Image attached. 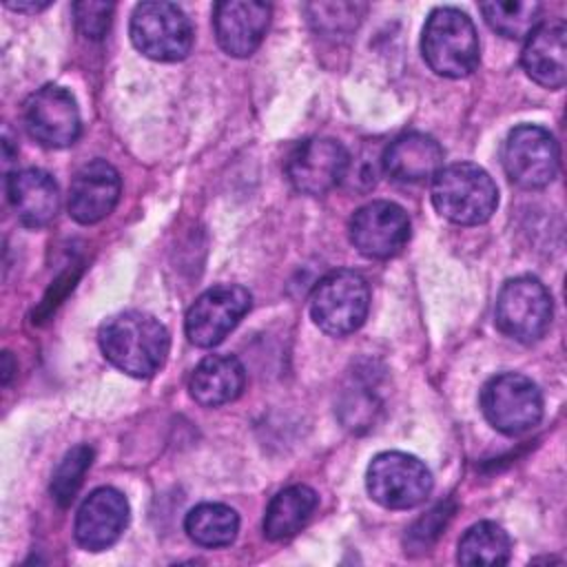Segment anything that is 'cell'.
<instances>
[{"label": "cell", "mask_w": 567, "mask_h": 567, "mask_svg": "<svg viewBox=\"0 0 567 567\" xmlns=\"http://www.w3.org/2000/svg\"><path fill=\"white\" fill-rule=\"evenodd\" d=\"M512 556L509 534L494 520L474 523L458 540L461 565H505Z\"/></svg>", "instance_id": "cell-23"}, {"label": "cell", "mask_w": 567, "mask_h": 567, "mask_svg": "<svg viewBox=\"0 0 567 567\" xmlns=\"http://www.w3.org/2000/svg\"><path fill=\"white\" fill-rule=\"evenodd\" d=\"M128 525V501L115 487L93 489L75 514V540L89 551H102L120 540Z\"/></svg>", "instance_id": "cell-14"}, {"label": "cell", "mask_w": 567, "mask_h": 567, "mask_svg": "<svg viewBox=\"0 0 567 567\" xmlns=\"http://www.w3.org/2000/svg\"><path fill=\"white\" fill-rule=\"evenodd\" d=\"M354 4L352 2H319V4H308V20L315 24L317 31L323 33H348L352 31L361 16H350L341 18V13H348Z\"/></svg>", "instance_id": "cell-26"}, {"label": "cell", "mask_w": 567, "mask_h": 567, "mask_svg": "<svg viewBox=\"0 0 567 567\" xmlns=\"http://www.w3.org/2000/svg\"><path fill=\"white\" fill-rule=\"evenodd\" d=\"M481 410L494 430L518 436L543 419V394L529 377L503 372L483 385Z\"/></svg>", "instance_id": "cell-7"}, {"label": "cell", "mask_w": 567, "mask_h": 567, "mask_svg": "<svg viewBox=\"0 0 567 567\" xmlns=\"http://www.w3.org/2000/svg\"><path fill=\"white\" fill-rule=\"evenodd\" d=\"M350 157L341 142L332 137H310L292 148L286 159V175L295 190L323 195L334 188L348 171Z\"/></svg>", "instance_id": "cell-12"}, {"label": "cell", "mask_w": 567, "mask_h": 567, "mask_svg": "<svg viewBox=\"0 0 567 567\" xmlns=\"http://www.w3.org/2000/svg\"><path fill=\"white\" fill-rule=\"evenodd\" d=\"M381 162L394 182L423 184L443 168V148L425 133H403L388 144Z\"/></svg>", "instance_id": "cell-19"}, {"label": "cell", "mask_w": 567, "mask_h": 567, "mask_svg": "<svg viewBox=\"0 0 567 567\" xmlns=\"http://www.w3.org/2000/svg\"><path fill=\"white\" fill-rule=\"evenodd\" d=\"M352 246L370 259H388L399 255L410 241L408 213L388 199H377L361 206L350 219Z\"/></svg>", "instance_id": "cell-11"}, {"label": "cell", "mask_w": 567, "mask_h": 567, "mask_svg": "<svg viewBox=\"0 0 567 567\" xmlns=\"http://www.w3.org/2000/svg\"><path fill=\"white\" fill-rule=\"evenodd\" d=\"M91 461H93V450L89 445H75L64 454L51 481V496L60 507L71 505V501L75 498L84 481L86 470L91 467Z\"/></svg>", "instance_id": "cell-25"}, {"label": "cell", "mask_w": 567, "mask_h": 567, "mask_svg": "<svg viewBox=\"0 0 567 567\" xmlns=\"http://www.w3.org/2000/svg\"><path fill=\"white\" fill-rule=\"evenodd\" d=\"M7 197L18 221L27 228L47 226L60 210L58 184L42 168L11 173L7 177Z\"/></svg>", "instance_id": "cell-18"}, {"label": "cell", "mask_w": 567, "mask_h": 567, "mask_svg": "<svg viewBox=\"0 0 567 567\" xmlns=\"http://www.w3.org/2000/svg\"><path fill=\"white\" fill-rule=\"evenodd\" d=\"M450 518H452V507L447 503L432 507L425 516H421L412 525V529L405 538V545H410L412 549H427L439 538V534L445 529Z\"/></svg>", "instance_id": "cell-28"}, {"label": "cell", "mask_w": 567, "mask_h": 567, "mask_svg": "<svg viewBox=\"0 0 567 567\" xmlns=\"http://www.w3.org/2000/svg\"><path fill=\"white\" fill-rule=\"evenodd\" d=\"M319 498L308 485H290L272 496L264 514V534L268 540H288L310 520Z\"/></svg>", "instance_id": "cell-21"}, {"label": "cell", "mask_w": 567, "mask_h": 567, "mask_svg": "<svg viewBox=\"0 0 567 567\" xmlns=\"http://www.w3.org/2000/svg\"><path fill=\"white\" fill-rule=\"evenodd\" d=\"M558 144L554 135L536 124H520L503 142V168L520 188H543L558 173Z\"/></svg>", "instance_id": "cell-9"}, {"label": "cell", "mask_w": 567, "mask_h": 567, "mask_svg": "<svg viewBox=\"0 0 567 567\" xmlns=\"http://www.w3.org/2000/svg\"><path fill=\"white\" fill-rule=\"evenodd\" d=\"M128 31L135 49L157 62L184 60L193 47V24L173 2H140Z\"/></svg>", "instance_id": "cell-5"}, {"label": "cell", "mask_w": 567, "mask_h": 567, "mask_svg": "<svg viewBox=\"0 0 567 567\" xmlns=\"http://www.w3.org/2000/svg\"><path fill=\"white\" fill-rule=\"evenodd\" d=\"M244 385L246 370L233 354H210L202 359L188 379L190 396L204 408H217L235 401Z\"/></svg>", "instance_id": "cell-20"}, {"label": "cell", "mask_w": 567, "mask_h": 567, "mask_svg": "<svg viewBox=\"0 0 567 567\" xmlns=\"http://www.w3.org/2000/svg\"><path fill=\"white\" fill-rule=\"evenodd\" d=\"M250 292L235 284L204 290L186 312L184 330L193 346L213 348L221 343L250 308Z\"/></svg>", "instance_id": "cell-10"}, {"label": "cell", "mask_w": 567, "mask_h": 567, "mask_svg": "<svg viewBox=\"0 0 567 567\" xmlns=\"http://www.w3.org/2000/svg\"><path fill=\"white\" fill-rule=\"evenodd\" d=\"M421 51L443 78H465L478 66V35L472 18L456 7L434 9L423 27Z\"/></svg>", "instance_id": "cell-3"}, {"label": "cell", "mask_w": 567, "mask_h": 567, "mask_svg": "<svg viewBox=\"0 0 567 567\" xmlns=\"http://www.w3.org/2000/svg\"><path fill=\"white\" fill-rule=\"evenodd\" d=\"M184 529L199 547H226L237 538L239 516L224 503H199L186 514Z\"/></svg>", "instance_id": "cell-22"}, {"label": "cell", "mask_w": 567, "mask_h": 567, "mask_svg": "<svg viewBox=\"0 0 567 567\" xmlns=\"http://www.w3.org/2000/svg\"><path fill=\"white\" fill-rule=\"evenodd\" d=\"M11 374H13V365H11V354H9V352H4V354H2V383H9Z\"/></svg>", "instance_id": "cell-30"}, {"label": "cell", "mask_w": 567, "mask_h": 567, "mask_svg": "<svg viewBox=\"0 0 567 567\" xmlns=\"http://www.w3.org/2000/svg\"><path fill=\"white\" fill-rule=\"evenodd\" d=\"M432 474L425 463L408 452H381L365 472V487L374 503L388 509L421 505L432 492Z\"/></svg>", "instance_id": "cell-6"}, {"label": "cell", "mask_w": 567, "mask_h": 567, "mask_svg": "<svg viewBox=\"0 0 567 567\" xmlns=\"http://www.w3.org/2000/svg\"><path fill=\"white\" fill-rule=\"evenodd\" d=\"M525 73L545 89H563L567 82V27L563 20L540 22L523 44Z\"/></svg>", "instance_id": "cell-17"}, {"label": "cell", "mask_w": 567, "mask_h": 567, "mask_svg": "<svg viewBox=\"0 0 567 567\" xmlns=\"http://www.w3.org/2000/svg\"><path fill=\"white\" fill-rule=\"evenodd\" d=\"M120 193V173L106 159H91L71 179L66 197L69 215L78 224H97L113 213Z\"/></svg>", "instance_id": "cell-16"}, {"label": "cell", "mask_w": 567, "mask_h": 567, "mask_svg": "<svg viewBox=\"0 0 567 567\" xmlns=\"http://www.w3.org/2000/svg\"><path fill=\"white\" fill-rule=\"evenodd\" d=\"M432 204L452 224L478 226L494 215L498 188L478 164L456 162L432 177Z\"/></svg>", "instance_id": "cell-2"}, {"label": "cell", "mask_w": 567, "mask_h": 567, "mask_svg": "<svg viewBox=\"0 0 567 567\" xmlns=\"http://www.w3.org/2000/svg\"><path fill=\"white\" fill-rule=\"evenodd\" d=\"M113 4L111 2H95V0H82L73 4V18L75 27L82 35L91 40H102L111 27L113 18Z\"/></svg>", "instance_id": "cell-27"}, {"label": "cell", "mask_w": 567, "mask_h": 567, "mask_svg": "<svg viewBox=\"0 0 567 567\" xmlns=\"http://www.w3.org/2000/svg\"><path fill=\"white\" fill-rule=\"evenodd\" d=\"M370 310L368 281L354 270H332L319 279L310 295V317L332 337L359 330Z\"/></svg>", "instance_id": "cell-4"}, {"label": "cell", "mask_w": 567, "mask_h": 567, "mask_svg": "<svg viewBox=\"0 0 567 567\" xmlns=\"http://www.w3.org/2000/svg\"><path fill=\"white\" fill-rule=\"evenodd\" d=\"M481 13L485 22L503 38H527L540 24V4L532 0H492L483 2Z\"/></svg>", "instance_id": "cell-24"}, {"label": "cell", "mask_w": 567, "mask_h": 567, "mask_svg": "<svg viewBox=\"0 0 567 567\" xmlns=\"http://www.w3.org/2000/svg\"><path fill=\"white\" fill-rule=\"evenodd\" d=\"M551 295L529 275L514 277L503 284L496 297L494 319L498 330L520 343L538 341L551 323Z\"/></svg>", "instance_id": "cell-8"}, {"label": "cell", "mask_w": 567, "mask_h": 567, "mask_svg": "<svg viewBox=\"0 0 567 567\" xmlns=\"http://www.w3.org/2000/svg\"><path fill=\"white\" fill-rule=\"evenodd\" d=\"M24 126L29 135L47 148L71 146L80 135L75 97L58 84L38 89L24 104Z\"/></svg>", "instance_id": "cell-13"}, {"label": "cell", "mask_w": 567, "mask_h": 567, "mask_svg": "<svg viewBox=\"0 0 567 567\" xmlns=\"http://www.w3.org/2000/svg\"><path fill=\"white\" fill-rule=\"evenodd\" d=\"M270 24V4L257 0H224L213 9L217 44L233 58L255 53Z\"/></svg>", "instance_id": "cell-15"}, {"label": "cell", "mask_w": 567, "mask_h": 567, "mask_svg": "<svg viewBox=\"0 0 567 567\" xmlns=\"http://www.w3.org/2000/svg\"><path fill=\"white\" fill-rule=\"evenodd\" d=\"M102 354L131 377L155 374L168 354V330L142 310H124L109 317L97 332Z\"/></svg>", "instance_id": "cell-1"}, {"label": "cell", "mask_w": 567, "mask_h": 567, "mask_svg": "<svg viewBox=\"0 0 567 567\" xmlns=\"http://www.w3.org/2000/svg\"><path fill=\"white\" fill-rule=\"evenodd\" d=\"M9 9H16V11H40L44 7H49V2H7Z\"/></svg>", "instance_id": "cell-29"}]
</instances>
